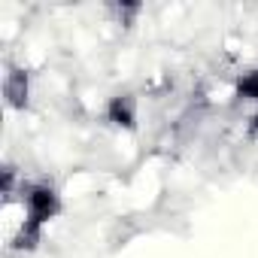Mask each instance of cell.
<instances>
[{
    "label": "cell",
    "instance_id": "obj_5",
    "mask_svg": "<svg viewBox=\"0 0 258 258\" xmlns=\"http://www.w3.org/2000/svg\"><path fill=\"white\" fill-rule=\"evenodd\" d=\"M109 13L118 19V25L131 28V25H134V19L143 13V4H112V7H109Z\"/></svg>",
    "mask_w": 258,
    "mask_h": 258
},
{
    "label": "cell",
    "instance_id": "obj_6",
    "mask_svg": "<svg viewBox=\"0 0 258 258\" xmlns=\"http://www.w3.org/2000/svg\"><path fill=\"white\" fill-rule=\"evenodd\" d=\"M13 188H16V167H4V195L13 198Z\"/></svg>",
    "mask_w": 258,
    "mask_h": 258
},
{
    "label": "cell",
    "instance_id": "obj_7",
    "mask_svg": "<svg viewBox=\"0 0 258 258\" xmlns=\"http://www.w3.org/2000/svg\"><path fill=\"white\" fill-rule=\"evenodd\" d=\"M249 134H252V137H258V109H255V115L249 118Z\"/></svg>",
    "mask_w": 258,
    "mask_h": 258
},
{
    "label": "cell",
    "instance_id": "obj_2",
    "mask_svg": "<svg viewBox=\"0 0 258 258\" xmlns=\"http://www.w3.org/2000/svg\"><path fill=\"white\" fill-rule=\"evenodd\" d=\"M106 121L118 131H137V97L134 94H112L103 109Z\"/></svg>",
    "mask_w": 258,
    "mask_h": 258
},
{
    "label": "cell",
    "instance_id": "obj_1",
    "mask_svg": "<svg viewBox=\"0 0 258 258\" xmlns=\"http://www.w3.org/2000/svg\"><path fill=\"white\" fill-rule=\"evenodd\" d=\"M22 207H25V222L46 228L61 213V195L49 182H25L22 185Z\"/></svg>",
    "mask_w": 258,
    "mask_h": 258
},
{
    "label": "cell",
    "instance_id": "obj_3",
    "mask_svg": "<svg viewBox=\"0 0 258 258\" xmlns=\"http://www.w3.org/2000/svg\"><path fill=\"white\" fill-rule=\"evenodd\" d=\"M4 100L10 109H28L31 103V76L19 67H10L4 76Z\"/></svg>",
    "mask_w": 258,
    "mask_h": 258
},
{
    "label": "cell",
    "instance_id": "obj_4",
    "mask_svg": "<svg viewBox=\"0 0 258 258\" xmlns=\"http://www.w3.org/2000/svg\"><path fill=\"white\" fill-rule=\"evenodd\" d=\"M234 97L243 103H258V70H246L234 82Z\"/></svg>",
    "mask_w": 258,
    "mask_h": 258
}]
</instances>
